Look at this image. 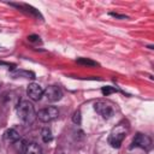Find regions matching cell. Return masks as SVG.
<instances>
[{
	"label": "cell",
	"instance_id": "6da1fadb",
	"mask_svg": "<svg viewBox=\"0 0 154 154\" xmlns=\"http://www.w3.org/2000/svg\"><path fill=\"white\" fill-rule=\"evenodd\" d=\"M17 114H18V118L24 124H31L36 119L35 107L31 102H29L26 100H23L19 102V105L17 107Z\"/></svg>",
	"mask_w": 154,
	"mask_h": 154
},
{
	"label": "cell",
	"instance_id": "7a4b0ae2",
	"mask_svg": "<svg viewBox=\"0 0 154 154\" xmlns=\"http://www.w3.org/2000/svg\"><path fill=\"white\" fill-rule=\"evenodd\" d=\"M58 116H59V111L54 106L45 107L36 113V118H38V120L42 123H49L55 118H58Z\"/></svg>",
	"mask_w": 154,
	"mask_h": 154
},
{
	"label": "cell",
	"instance_id": "3957f363",
	"mask_svg": "<svg viewBox=\"0 0 154 154\" xmlns=\"http://www.w3.org/2000/svg\"><path fill=\"white\" fill-rule=\"evenodd\" d=\"M125 138V129L122 125H118L117 129H114L109 136H108V143L113 148H119L123 143V140Z\"/></svg>",
	"mask_w": 154,
	"mask_h": 154
},
{
	"label": "cell",
	"instance_id": "277c9868",
	"mask_svg": "<svg viewBox=\"0 0 154 154\" xmlns=\"http://www.w3.org/2000/svg\"><path fill=\"white\" fill-rule=\"evenodd\" d=\"M134 147H138V148H142L144 150H149L150 147H152V140L149 136L144 135V134H136L134 140H132V144H131V148Z\"/></svg>",
	"mask_w": 154,
	"mask_h": 154
},
{
	"label": "cell",
	"instance_id": "5b68a950",
	"mask_svg": "<svg viewBox=\"0 0 154 154\" xmlns=\"http://www.w3.org/2000/svg\"><path fill=\"white\" fill-rule=\"evenodd\" d=\"M94 109L100 114L105 119H108L113 116L114 113V109L113 107L111 106V103L108 102H105V101H97L94 103Z\"/></svg>",
	"mask_w": 154,
	"mask_h": 154
},
{
	"label": "cell",
	"instance_id": "8992f818",
	"mask_svg": "<svg viewBox=\"0 0 154 154\" xmlns=\"http://www.w3.org/2000/svg\"><path fill=\"white\" fill-rule=\"evenodd\" d=\"M43 95L46 96V99L49 101V102H57L59 101L61 97H63V91L57 85H49L47 87V89L45 90Z\"/></svg>",
	"mask_w": 154,
	"mask_h": 154
},
{
	"label": "cell",
	"instance_id": "52a82bcc",
	"mask_svg": "<svg viewBox=\"0 0 154 154\" xmlns=\"http://www.w3.org/2000/svg\"><path fill=\"white\" fill-rule=\"evenodd\" d=\"M43 93H45V90L37 83H30L26 88V95L29 96V99H31L34 101L41 100V97L43 96Z\"/></svg>",
	"mask_w": 154,
	"mask_h": 154
},
{
	"label": "cell",
	"instance_id": "ba28073f",
	"mask_svg": "<svg viewBox=\"0 0 154 154\" xmlns=\"http://www.w3.org/2000/svg\"><path fill=\"white\" fill-rule=\"evenodd\" d=\"M11 5H13V6L18 7V8H23L22 11H25L26 13H29V14H31V16H35V17L41 18V19H42V17H41L40 12H38L36 8H34L32 6L28 5V4H11Z\"/></svg>",
	"mask_w": 154,
	"mask_h": 154
},
{
	"label": "cell",
	"instance_id": "9c48e42d",
	"mask_svg": "<svg viewBox=\"0 0 154 154\" xmlns=\"http://www.w3.org/2000/svg\"><path fill=\"white\" fill-rule=\"evenodd\" d=\"M19 134L14 130V129H7L5 132H4V140L8 143H14L19 140Z\"/></svg>",
	"mask_w": 154,
	"mask_h": 154
},
{
	"label": "cell",
	"instance_id": "30bf717a",
	"mask_svg": "<svg viewBox=\"0 0 154 154\" xmlns=\"http://www.w3.org/2000/svg\"><path fill=\"white\" fill-rule=\"evenodd\" d=\"M24 154H42V149L37 143H28Z\"/></svg>",
	"mask_w": 154,
	"mask_h": 154
},
{
	"label": "cell",
	"instance_id": "8fae6325",
	"mask_svg": "<svg viewBox=\"0 0 154 154\" xmlns=\"http://www.w3.org/2000/svg\"><path fill=\"white\" fill-rule=\"evenodd\" d=\"M13 144H14V148H16V150H17L18 154H24L25 148H26V146H28V142H26L25 140L19 138V140H18L17 142H14Z\"/></svg>",
	"mask_w": 154,
	"mask_h": 154
},
{
	"label": "cell",
	"instance_id": "7c38bea8",
	"mask_svg": "<svg viewBox=\"0 0 154 154\" xmlns=\"http://www.w3.org/2000/svg\"><path fill=\"white\" fill-rule=\"evenodd\" d=\"M41 137H42V141H43L45 143L51 142L52 138H53V135H52L51 129H48V128H43V129L41 130Z\"/></svg>",
	"mask_w": 154,
	"mask_h": 154
},
{
	"label": "cell",
	"instance_id": "4fadbf2b",
	"mask_svg": "<svg viewBox=\"0 0 154 154\" xmlns=\"http://www.w3.org/2000/svg\"><path fill=\"white\" fill-rule=\"evenodd\" d=\"M77 63L81 64V65H87V66H96V65H97L96 61H93V60L85 59V58H79V59H77Z\"/></svg>",
	"mask_w": 154,
	"mask_h": 154
},
{
	"label": "cell",
	"instance_id": "5bb4252c",
	"mask_svg": "<svg viewBox=\"0 0 154 154\" xmlns=\"http://www.w3.org/2000/svg\"><path fill=\"white\" fill-rule=\"evenodd\" d=\"M14 76H25V78H35V75L32 73V72H29V71H17L16 73H14Z\"/></svg>",
	"mask_w": 154,
	"mask_h": 154
},
{
	"label": "cell",
	"instance_id": "9a60e30c",
	"mask_svg": "<svg viewBox=\"0 0 154 154\" xmlns=\"http://www.w3.org/2000/svg\"><path fill=\"white\" fill-rule=\"evenodd\" d=\"M101 91H102V94H103L105 96H107V95H109L111 93L117 91V89H116V88H113V87H103V88L101 89Z\"/></svg>",
	"mask_w": 154,
	"mask_h": 154
},
{
	"label": "cell",
	"instance_id": "2e32d148",
	"mask_svg": "<svg viewBox=\"0 0 154 154\" xmlns=\"http://www.w3.org/2000/svg\"><path fill=\"white\" fill-rule=\"evenodd\" d=\"M72 122L75 123V124H81V112L79 111H76L75 113H73V116H72Z\"/></svg>",
	"mask_w": 154,
	"mask_h": 154
},
{
	"label": "cell",
	"instance_id": "e0dca14e",
	"mask_svg": "<svg viewBox=\"0 0 154 154\" xmlns=\"http://www.w3.org/2000/svg\"><path fill=\"white\" fill-rule=\"evenodd\" d=\"M28 40H29L30 42H38V41H40V37H38L37 35H29V36H28Z\"/></svg>",
	"mask_w": 154,
	"mask_h": 154
},
{
	"label": "cell",
	"instance_id": "ac0fdd59",
	"mask_svg": "<svg viewBox=\"0 0 154 154\" xmlns=\"http://www.w3.org/2000/svg\"><path fill=\"white\" fill-rule=\"evenodd\" d=\"M112 17H116V18H119V19H125L126 17L125 16H123V14H118V13H114V12H111L109 13Z\"/></svg>",
	"mask_w": 154,
	"mask_h": 154
}]
</instances>
